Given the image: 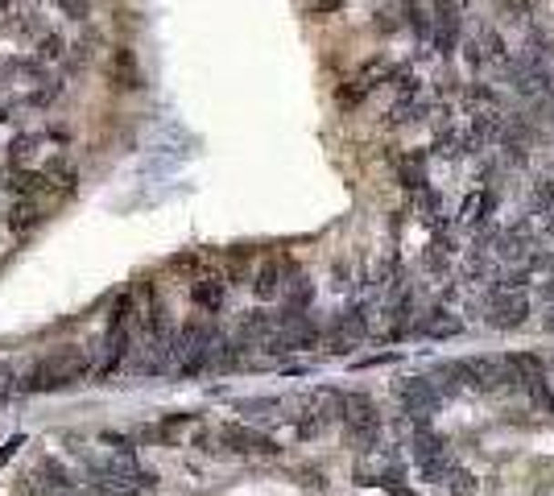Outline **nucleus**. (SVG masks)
I'll return each instance as SVG.
<instances>
[{
  "mask_svg": "<svg viewBox=\"0 0 554 496\" xmlns=\"http://www.w3.org/2000/svg\"><path fill=\"white\" fill-rule=\"evenodd\" d=\"M410 447H414V460H418V468H422V476H426V480H438L443 471L451 468V463H456L447 455V442L438 439L435 430H426V426H418V430H414Z\"/></svg>",
  "mask_w": 554,
  "mask_h": 496,
  "instance_id": "5",
  "label": "nucleus"
},
{
  "mask_svg": "<svg viewBox=\"0 0 554 496\" xmlns=\"http://www.w3.org/2000/svg\"><path fill=\"white\" fill-rule=\"evenodd\" d=\"M397 401L405 406V414H410V418H418V426L426 422V418L435 414L438 406H443L438 389L430 385L426 377H405V380H397Z\"/></svg>",
  "mask_w": 554,
  "mask_h": 496,
  "instance_id": "4",
  "label": "nucleus"
},
{
  "mask_svg": "<svg viewBox=\"0 0 554 496\" xmlns=\"http://www.w3.org/2000/svg\"><path fill=\"white\" fill-rule=\"evenodd\" d=\"M418 116H422V99L418 96H402L394 104V112H389V125H414Z\"/></svg>",
  "mask_w": 554,
  "mask_h": 496,
  "instance_id": "15",
  "label": "nucleus"
},
{
  "mask_svg": "<svg viewBox=\"0 0 554 496\" xmlns=\"http://www.w3.org/2000/svg\"><path fill=\"white\" fill-rule=\"evenodd\" d=\"M405 310H414V294H402V302H397V315H405ZM402 335H405V327L397 323L394 327V339H402Z\"/></svg>",
  "mask_w": 554,
  "mask_h": 496,
  "instance_id": "20",
  "label": "nucleus"
},
{
  "mask_svg": "<svg viewBox=\"0 0 554 496\" xmlns=\"http://www.w3.org/2000/svg\"><path fill=\"white\" fill-rule=\"evenodd\" d=\"M550 265H554V261H550Z\"/></svg>",
  "mask_w": 554,
  "mask_h": 496,
  "instance_id": "25",
  "label": "nucleus"
},
{
  "mask_svg": "<svg viewBox=\"0 0 554 496\" xmlns=\"http://www.w3.org/2000/svg\"><path fill=\"white\" fill-rule=\"evenodd\" d=\"M37 224V208H34V198H21L17 208L9 211V232H17V236H26L29 228Z\"/></svg>",
  "mask_w": 554,
  "mask_h": 496,
  "instance_id": "14",
  "label": "nucleus"
},
{
  "mask_svg": "<svg viewBox=\"0 0 554 496\" xmlns=\"http://www.w3.org/2000/svg\"><path fill=\"white\" fill-rule=\"evenodd\" d=\"M67 13H75V17H87V0H58Z\"/></svg>",
  "mask_w": 554,
  "mask_h": 496,
  "instance_id": "22",
  "label": "nucleus"
},
{
  "mask_svg": "<svg viewBox=\"0 0 554 496\" xmlns=\"http://www.w3.org/2000/svg\"><path fill=\"white\" fill-rule=\"evenodd\" d=\"M509 369H513V377H518V385L529 389V397H534L538 406H546V414H554V393H550V385H546L542 360L521 352V356H509Z\"/></svg>",
  "mask_w": 554,
  "mask_h": 496,
  "instance_id": "6",
  "label": "nucleus"
},
{
  "mask_svg": "<svg viewBox=\"0 0 554 496\" xmlns=\"http://www.w3.org/2000/svg\"><path fill=\"white\" fill-rule=\"evenodd\" d=\"M224 289H228L224 278H215V273H199V278L190 281V302H195L203 315H215V310L224 307Z\"/></svg>",
  "mask_w": 554,
  "mask_h": 496,
  "instance_id": "10",
  "label": "nucleus"
},
{
  "mask_svg": "<svg viewBox=\"0 0 554 496\" xmlns=\"http://www.w3.org/2000/svg\"><path fill=\"white\" fill-rule=\"evenodd\" d=\"M456 369H459V385L480 389V393H488V389H505V385H518L509 360H501V356H476V360H459Z\"/></svg>",
  "mask_w": 554,
  "mask_h": 496,
  "instance_id": "2",
  "label": "nucleus"
},
{
  "mask_svg": "<svg viewBox=\"0 0 554 496\" xmlns=\"http://www.w3.org/2000/svg\"><path fill=\"white\" fill-rule=\"evenodd\" d=\"M422 166H426V157H422V154L405 157V162H402V187H410V190H426V174H422Z\"/></svg>",
  "mask_w": 554,
  "mask_h": 496,
  "instance_id": "16",
  "label": "nucleus"
},
{
  "mask_svg": "<svg viewBox=\"0 0 554 496\" xmlns=\"http://www.w3.org/2000/svg\"><path fill=\"white\" fill-rule=\"evenodd\" d=\"M21 442H26V439H21V434H17V439H9V442H5V447H0V468H5V463H9L13 455H17V447H21Z\"/></svg>",
  "mask_w": 554,
  "mask_h": 496,
  "instance_id": "21",
  "label": "nucleus"
},
{
  "mask_svg": "<svg viewBox=\"0 0 554 496\" xmlns=\"http://www.w3.org/2000/svg\"><path fill=\"white\" fill-rule=\"evenodd\" d=\"M117 79H120V87H137V66H133V58H128V50L117 55Z\"/></svg>",
  "mask_w": 554,
  "mask_h": 496,
  "instance_id": "18",
  "label": "nucleus"
},
{
  "mask_svg": "<svg viewBox=\"0 0 554 496\" xmlns=\"http://www.w3.org/2000/svg\"><path fill=\"white\" fill-rule=\"evenodd\" d=\"M518 5H521L526 13H538V9H542V0H518Z\"/></svg>",
  "mask_w": 554,
  "mask_h": 496,
  "instance_id": "23",
  "label": "nucleus"
},
{
  "mask_svg": "<svg viewBox=\"0 0 554 496\" xmlns=\"http://www.w3.org/2000/svg\"><path fill=\"white\" fill-rule=\"evenodd\" d=\"M34 149H37L34 137H17V141L9 145V166H13V170H21V166L29 162V154H34Z\"/></svg>",
  "mask_w": 554,
  "mask_h": 496,
  "instance_id": "17",
  "label": "nucleus"
},
{
  "mask_svg": "<svg viewBox=\"0 0 554 496\" xmlns=\"http://www.w3.org/2000/svg\"><path fill=\"white\" fill-rule=\"evenodd\" d=\"M0 120H9V112H5V104H0Z\"/></svg>",
  "mask_w": 554,
  "mask_h": 496,
  "instance_id": "24",
  "label": "nucleus"
},
{
  "mask_svg": "<svg viewBox=\"0 0 554 496\" xmlns=\"http://www.w3.org/2000/svg\"><path fill=\"white\" fill-rule=\"evenodd\" d=\"M13 380H17V377H13V369H9V364H5V360H0V406H5V401H9V397H13V389H17V385H13Z\"/></svg>",
  "mask_w": 554,
  "mask_h": 496,
  "instance_id": "19",
  "label": "nucleus"
},
{
  "mask_svg": "<svg viewBox=\"0 0 554 496\" xmlns=\"http://www.w3.org/2000/svg\"><path fill=\"white\" fill-rule=\"evenodd\" d=\"M290 265L277 261V257H269L265 265L257 269V281H252V289H257V298H277L282 289H286V278H290Z\"/></svg>",
  "mask_w": 554,
  "mask_h": 496,
  "instance_id": "11",
  "label": "nucleus"
},
{
  "mask_svg": "<svg viewBox=\"0 0 554 496\" xmlns=\"http://www.w3.org/2000/svg\"><path fill=\"white\" fill-rule=\"evenodd\" d=\"M83 377H91V356L79 343H63V348H54L42 360L29 364L26 377H21V389L26 393H58V389L79 385Z\"/></svg>",
  "mask_w": 554,
  "mask_h": 496,
  "instance_id": "1",
  "label": "nucleus"
},
{
  "mask_svg": "<svg viewBox=\"0 0 554 496\" xmlns=\"http://www.w3.org/2000/svg\"><path fill=\"white\" fill-rule=\"evenodd\" d=\"M344 426L360 447H373L376 434H381V414H376L373 397L364 393H344Z\"/></svg>",
  "mask_w": 554,
  "mask_h": 496,
  "instance_id": "3",
  "label": "nucleus"
},
{
  "mask_svg": "<svg viewBox=\"0 0 554 496\" xmlns=\"http://www.w3.org/2000/svg\"><path fill=\"white\" fill-rule=\"evenodd\" d=\"M435 34H438L443 55H447L451 46H456V37H459V9H456V0H435Z\"/></svg>",
  "mask_w": 554,
  "mask_h": 496,
  "instance_id": "12",
  "label": "nucleus"
},
{
  "mask_svg": "<svg viewBox=\"0 0 554 496\" xmlns=\"http://www.w3.org/2000/svg\"><path fill=\"white\" fill-rule=\"evenodd\" d=\"M534 228L521 219V224H513L509 232H497L492 236V253L501 257V261H513V265H521V261H529L534 257Z\"/></svg>",
  "mask_w": 554,
  "mask_h": 496,
  "instance_id": "7",
  "label": "nucleus"
},
{
  "mask_svg": "<svg viewBox=\"0 0 554 496\" xmlns=\"http://www.w3.org/2000/svg\"><path fill=\"white\" fill-rule=\"evenodd\" d=\"M488 323L492 327H521L529 315L526 294H509V289H488Z\"/></svg>",
  "mask_w": 554,
  "mask_h": 496,
  "instance_id": "8",
  "label": "nucleus"
},
{
  "mask_svg": "<svg viewBox=\"0 0 554 496\" xmlns=\"http://www.w3.org/2000/svg\"><path fill=\"white\" fill-rule=\"evenodd\" d=\"M220 442H224L228 451H236V455H277V451H282L269 434L249 430V426H224V430H220Z\"/></svg>",
  "mask_w": 554,
  "mask_h": 496,
  "instance_id": "9",
  "label": "nucleus"
},
{
  "mask_svg": "<svg viewBox=\"0 0 554 496\" xmlns=\"http://www.w3.org/2000/svg\"><path fill=\"white\" fill-rule=\"evenodd\" d=\"M435 484L443 488V496H476V476L467 468H459V463H451V468L443 471Z\"/></svg>",
  "mask_w": 554,
  "mask_h": 496,
  "instance_id": "13",
  "label": "nucleus"
}]
</instances>
